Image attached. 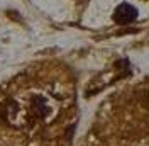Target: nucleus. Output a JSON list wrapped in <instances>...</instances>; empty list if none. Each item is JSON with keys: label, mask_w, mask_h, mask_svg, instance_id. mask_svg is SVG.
Instances as JSON below:
<instances>
[{"label": "nucleus", "mask_w": 149, "mask_h": 146, "mask_svg": "<svg viewBox=\"0 0 149 146\" xmlns=\"http://www.w3.org/2000/svg\"><path fill=\"white\" fill-rule=\"evenodd\" d=\"M137 19V9L134 7V5H130V4H120L115 12H113V20L117 22V24H130V22H134Z\"/></svg>", "instance_id": "f257e3e1"}]
</instances>
